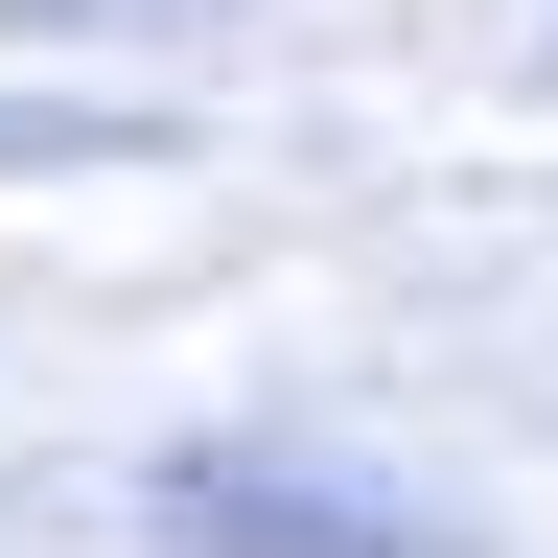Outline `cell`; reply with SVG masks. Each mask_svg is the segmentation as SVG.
Segmentation results:
<instances>
[{
  "mask_svg": "<svg viewBox=\"0 0 558 558\" xmlns=\"http://www.w3.org/2000/svg\"><path fill=\"white\" fill-rule=\"evenodd\" d=\"M163 535H186V558H442L418 512L303 488V465H163Z\"/></svg>",
  "mask_w": 558,
  "mask_h": 558,
  "instance_id": "6da1fadb",
  "label": "cell"
}]
</instances>
